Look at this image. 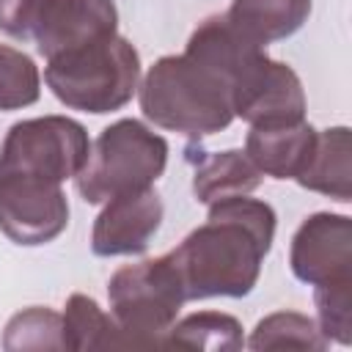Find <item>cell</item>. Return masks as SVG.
Wrapping results in <instances>:
<instances>
[{
  "mask_svg": "<svg viewBox=\"0 0 352 352\" xmlns=\"http://www.w3.org/2000/svg\"><path fill=\"white\" fill-rule=\"evenodd\" d=\"M278 214L267 201L231 195L209 204L206 223L192 228L170 253L187 300L245 297L261 275L275 239Z\"/></svg>",
  "mask_w": 352,
  "mask_h": 352,
  "instance_id": "1",
  "label": "cell"
},
{
  "mask_svg": "<svg viewBox=\"0 0 352 352\" xmlns=\"http://www.w3.org/2000/svg\"><path fill=\"white\" fill-rule=\"evenodd\" d=\"M91 154L88 132L69 116L16 121L0 146V176H28L50 184L74 179Z\"/></svg>",
  "mask_w": 352,
  "mask_h": 352,
  "instance_id": "6",
  "label": "cell"
},
{
  "mask_svg": "<svg viewBox=\"0 0 352 352\" xmlns=\"http://www.w3.org/2000/svg\"><path fill=\"white\" fill-rule=\"evenodd\" d=\"M292 275L305 286L352 283V217L336 212L308 214L292 236Z\"/></svg>",
  "mask_w": 352,
  "mask_h": 352,
  "instance_id": "8",
  "label": "cell"
},
{
  "mask_svg": "<svg viewBox=\"0 0 352 352\" xmlns=\"http://www.w3.org/2000/svg\"><path fill=\"white\" fill-rule=\"evenodd\" d=\"M116 33L118 8L113 0H41L33 41L38 55L52 58Z\"/></svg>",
  "mask_w": 352,
  "mask_h": 352,
  "instance_id": "11",
  "label": "cell"
},
{
  "mask_svg": "<svg viewBox=\"0 0 352 352\" xmlns=\"http://www.w3.org/2000/svg\"><path fill=\"white\" fill-rule=\"evenodd\" d=\"M44 82L60 104L82 113L121 110L138 91L140 55L124 36H107L47 58Z\"/></svg>",
  "mask_w": 352,
  "mask_h": 352,
  "instance_id": "3",
  "label": "cell"
},
{
  "mask_svg": "<svg viewBox=\"0 0 352 352\" xmlns=\"http://www.w3.org/2000/svg\"><path fill=\"white\" fill-rule=\"evenodd\" d=\"M316 143V129L302 121H278V124H253L245 138V154L272 179H297L305 168Z\"/></svg>",
  "mask_w": 352,
  "mask_h": 352,
  "instance_id": "12",
  "label": "cell"
},
{
  "mask_svg": "<svg viewBox=\"0 0 352 352\" xmlns=\"http://www.w3.org/2000/svg\"><path fill=\"white\" fill-rule=\"evenodd\" d=\"M162 346L236 352L245 346V336L236 316L223 311H195L170 324V330L162 338Z\"/></svg>",
  "mask_w": 352,
  "mask_h": 352,
  "instance_id": "17",
  "label": "cell"
},
{
  "mask_svg": "<svg viewBox=\"0 0 352 352\" xmlns=\"http://www.w3.org/2000/svg\"><path fill=\"white\" fill-rule=\"evenodd\" d=\"M162 214V198L151 187L121 192L104 201V209L96 214L91 231L94 256H140L148 248L151 236L160 231Z\"/></svg>",
  "mask_w": 352,
  "mask_h": 352,
  "instance_id": "10",
  "label": "cell"
},
{
  "mask_svg": "<svg viewBox=\"0 0 352 352\" xmlns=\"http://www.w3.org/2000/svg\"><path fill=\"white\" fill-rule=\"evenodd\" d=\"M63 349H132L126 333L88 294H72L63 305Z\"/></svg>",
  "mask_w": 352,
  "mask_h": 352,
  "instance_id": "16",
  "label": "cell"
},
{
  "mask_svg": "<svg viewBox=\"0 0 352 352\" xmlns=\"http://www.w3.org/2000/svg\"><path fill=\"white\" fill-rule=\"evenodd\" d=\"M316 324L327 341L349 346L352 341V283L314 289Z\"/></svg>",
  "mask_w": 352,
  "mask_h": 352,
  "instance_id": "21",
  "label": "cell"
},
{
  "mask_svg": "<svg viewBox=\"0 0 352 352\" xmlns=\"http://www.w3.org/2000/svg\"><path fill=\"white\" fill-rule=\"evenodd\" d=\"M3 349H63L60 314L41 305H30L14 314L3 333Z\"/></svg>",
  "mask_w": 352,
  "mask_h": 352,
  "instance_id": "20",
  "label": "cell"
},
{
  "mask_svg": "<svg viewBox=\"0 0 352 352\" xmlns=\"http://www.w3.org/2000/svg\"><path fill=\"white\" fill-rule=\"evenodd\" d=\"M168 165V140L138 118H118L99 132L74 187L85 204L151 187Z\"/></svg>",
  "mask_w": 352,
  "mask_h": 352,
  "instance_id": "4",
  "label": "cell"
},
{
  "mask_svg": "<svg viewBox=\"0 0 352 352\" xmlns=\"http://www.w3.org/2000/svg\"><path fill=\"white\" fill-rule=\"evenodd\" d=\"M250 349H314L322 352L327 349V338L322 336L319 324L300 314V311H275L253 327L250 338L245 341Z\"/></svg>",
  "mask_w": 352,
  "mask_h": 352,
  "instance_id": "18",
  "label": "cell"
},
{
  "mask_svg": "<svg viewBox=\"0 0 352 352\" xmlns=\"http://www.w3.org/2000/svg\"><path fill=\"white\" fill-rule=\"evenodd\" d=\"M41 0H0V30L16 41H30Z\"/></svg>",
  "mask_w": 352,
  "mask_h": 352,
  "instance_id": "22",
  "label": "cell"
},
{
  "mask_svg": "<svg viewBox=\"0 0 352 352\" xmlns=\"http://www.w3.org/2000/svg\"><path fill=\"white\" fill-rule=\"evenodd\" d=\"M69 226V201L60 184L0 176V231L22 248L58 239Z\"/></svg>",
  "mask_w": 352,
  "mask_h": 352,
  "instance_id": "7",
  "label": "cell"
},
{
  "mask_svg": "<svg viewBox=\"0 0 352 352\" xmlns=\"http://www.w3.org/2000/svg\"><path fill=\"white\" fill-rule=\"evenodd\" d=\"M311 192H322L341 204L352 201V138L349 126L316 129L314 151L294 179Z\"/></svg>",
  "mask_w": 352,
  "mask_h": 352,
  "instance_id": "13",
  "label": "cell"
},
{
  "mask_svg": "<svg viewBox=\"0 0 352 352\" xmlns=\"http://www.w3.org/2000/svg\"><path fill=\"white\" fill-rule=\"evenodd\" d=\"M41 96V74L36 60L8 44H0V110H22Z\"/></svg>",
  "mask_w": 352,
  "mask_h": 352,
  "instance_id": "19",
  "label": "cell"
},
{
  "mask_svg": "<svg viewBox=\"0 0 352 352\" xmlns=\"http://www.w3.org/2000/svg\"><path fill=\"white\" fill-rule=\"evenodd\" d=\"M311 6V0H231L226 19L253 44L267 47L294 36L308 22Z\"/></svg>",
  "mask_w": 352,
  "mask_h": 352,
  "instance_id": "15",
  "label": "cell"
},
{
  "mask_svg": "<svg viewBox=\"0 0 352 352\" xmlns=\"http://www.w3.org/2000/svg\"><path fill=\"white\" fill-rule=\"evenodd\" d=\"M192 168V195L201 204H214L231 195H250L261 184V170L250 162L242 148L226 151H198L190 157Z\"/></svg>",
  "mask_w": 352,
  "mask_h": 352,
  "instance_id": "14",
  "label": "cell"
},
{
  "mask_svg": "<svg viewBox=\"0 0 352 352\" xmlns=\"http://www.w3.org/2000/svg\"><path fill=\"white\" fill-rule=\"evenodd\" d=\"M234 116L253 124L302 121L305 118V91L302 80L289 63L272 60L261 52L234 82L231 91Z\"/></svg>",
  "mask_w": 352,
  "mask_h": 352,
  "instance_id": "9",
  "label": "cell"
},
{
  "mask_svg": "<svg viewBox=\"0 0 352 352\" xmlns=\"http://www.w3.org/2000/svg\"><path fill=\"white\" fill-rule=\"evenodd\" d=\"M107 300L110 314L132 341V349L162 346L165 333L187 302L168 256L143 258L116 270L107 280Z\"/></svg>",
  "mask_w": 352,
  "mask_h": 352,
  "instance_id": "5",
  "label": "cell"
},
{
  "mask_svg": "<svg viewBox=\"0 0 352 352\" xmlns=\"http://www.w3.org/2000/svg\"><path fill=\"white\" fill-rule=\"evenodd\" d=\"M143 116L168 132L206 138L231 126V85L190 55H162L138 82Z\"/></svg>",
  "mask_w": 352,
  "mask_h": 352,
  "instance_id": "2",
  "label": "cell"
}]
</instances>
